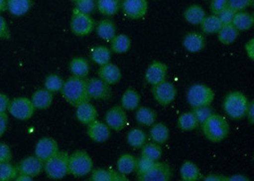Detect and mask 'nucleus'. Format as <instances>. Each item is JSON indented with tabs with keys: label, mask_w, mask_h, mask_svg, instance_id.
<instances>
[{
	"label": "nucleus",
	"mask_w": 254,
	"mask_h": 181,
	"mask_svg": "<svg viewBox=\"0 0 254 181\" xmlns=\"http://www.w3.org/2000/svg\"><path fill=\"white\" fill-rule=\"evenodd\" d=\"M131 46V40L127 34H117L111 40V49L116 54H126Z\"/></svg>",
	"instance_id": "35"
},
{
	"label": "nucleus",
	"mask_w": 254,
	"mask_h": 181,
	"mask_svg": "<svg viewBox=\"0 0 254 181\" xmlns=\"http://www.w3.org/2000/svg\"><path fill=\"white\" fill-rule=\"evenodd\" d=\"M7 6V0H0V13L2 11H6Z\"/></svg>",
	"instance_id": "58"
},
{
	"label": "nucleus",
	"mask_w": 254,
	"mask_h": 181,
	"mask_svg": "<svg viewBox=\"0 0 254 181\" xmlns=\"http://www.w3.org/2000/svg\"><path fill=\"white\" fill-rule=\"evenodd\" d=\"M9 113L18 120H29L35 113V107L30 98L16 97L10 102Z\"/></svg>",
	"instance_id": "8"
},
{
	"label": "nucleus",
	"mask_w": 254,
	"mask_h": 181,
	"mask_svg": "<svg viewBox=\"0 0 254 181\" xmlns=\"http://www.w3.org/2000/svg\"><path fill=\"white\" fill-rule=\"evenodd\" d=\"M96 34L104 41L111 42L116 35V24L109 18L100 20L96 25Z\"/></svg>",
	"instance_id": "25"
},
{
	"label": "nucleus",
	"mask_w": 254,
	"mask_h": 181,
	"mask_svg": "<svg viewBox=\"0 0 254 181\" xmlns=\"http://www.w3.org/2000/svg\"><path fill=\"white\" fill-rule=\"evenodd\" d=\"M87 92L90 99L102 101L110 99L113 94L110 85L99 78L87 80Z\"/></svg>",
	"instance_id": "11"
},
{
	"label": "nucleus",
	"mask_w": 254,
	"mask_h": 181,
	"mask_svg": "<svg viewBox=\"0 0 254 181\" xmlns=\"http://www.w3.org/2000/svg\"><path fill=\"white\" fill-rule=\"evenodd\" d=\"M93 170V159L86 151L78 150L69 156V175L75 178H83Z\"/></svg>",
	"instance_id": "5"
},
{
	"label": "nucleus",
	"mask_w": 254,
	"mask_h": 181,
	"mask_svg": "<svg viewBox=\"0 0 254 181\" xmlns=\"http://www.w3.org/2000/svg\"><path fill=\"white\" fill-rule=\"evenodd\" d=\"M97 75L100 80H103L110 86L116 85L122 79L121 70L118 66H116V64L111 62L100 66V68L98 69Z\"/></svg>",
	"instance_id": "18"
},
{
	"label": "nucleus",
	"mask_w": 254,
	"mask_h": 181,
	"mask_svg": "<svg viewBox=\"0 0 254 181\" xmlns=\"http://www.w3.org/2000/svg\"><path fill=\"white\" fill-rule=\"evenodd\" d=\"M191 112L194 113L199 124H202L208 118V116L212 113V110L210 109L209 106H202V107L192 108Z\"/></svg>",
	"instance_id": "45"
},
{
	"label": "nucleus",
	"mask_w": 254,
	"mask_h": 181,
	"mask_svg": "<svg viewBox=\"0 0 254 181\" xmlns=\"http://www.w3.org/2000/svg\"><path fill=\"white\" fill-rule=\"evenodd\" d=\"M199 122L192 112L181 113L177 119V126L183 132H190L197 129Z\"/></svg>",
	"instance_id": "38"
},
{
	"label": "nucleus",
	"mask_w": 254,
	"mask_h": 181,
	"mask_svg": "<svg viewBox=\"0 0 254 181\" xmlns=\"http://www.w3.org/2000/svg\"><path fill=\"white\" fill-rule=\"evenodd\" d=\"M239 32L248 31L253 28L254 24V18L253 13L249 11H236L234 18L231 23Z\"/></svg>",
	"instance_id": "29"
},
{
	"label": "nucleus",
	"mask_w": 254,
	"mask_h": 181,
	"mask_svg": "<svg viewBox=\"0 0 254 181\" xmlns=\"http://www.w3.org/2000/svg\"><path fill=\"white\" fill-rule=\"evenodd\" d=\"M44 169V162L36 157H28L22 159L18 166L17 170L20 174H25L32 177L33 179L38 177Z\"/></svg>",
	"instance_id": "17"
},
{
	"label": "nucleus",
	"mask_w": 254,
	"mask_h": 181,
	"mask_svg": "<svg viewBox=\"0 0 254 181\" xmlns=\"http://www.w3.org/2000/svg\"><path fill=\"white\" fill-rule=\"evenodd\" d=\"M43 171L51 180L64 179L69 175V154L59 151L57 155L44 162Z\"/></svg>",
	"instance_id": "4"
},
{
	"label": "nucleus",
	"mask_w": 254,
	"mask_h": 181,
	"mask_svg": "<svg viewBox=\"0 0 254 181\" xmlns=\"http://www.w3.org/2000/svg\"><path fill=\"white\" fill-rule=\"evenodd\" d=\"M11 38V32L8 23L0 14V40H8Z\"/></svg>",
	"instance_id": "50"
},
{
	"label": "nucleus",
	"mask_w": 254,
	"mask_h": 181,
	"mask_svg": "<svg viewBox=\"0 0 254 181\" xmlns=\"http://www.w3.org/2000/svg\"><path fill=\"white\" fill-rule=\"evenodd\" d=\"M90 180L92 181H127V177L117 170L97 168L92 171Z\"/></svg>",
	"instance_id": "22"
},
{
	"label": "nucleus",
	"mask_w": 254,
	"mask_h": 181,
	"mask_svg": "<svg viewBox=\"0 0 254 181\" xmlns=\"http://www.w3.org/2000/svg\"><path fill=\"white\" fill-rule=\"evenodd\" d=\"M226 181H250V180L244 175H233L226 179Z\"/></svg>",
	"instance_id": "56"
},
{
	"label": "nucleus",
	"mask_w": 254,
	"mask_h": 181,
	"mask_svg": "<svg viewBox=\"0 0 254 181\" xmlns=\"http://www.w3.org/2000/svg\"><path fill=\"white\" fill-rule=\"evenodd\" d=\"M227 177L225 176H221V175H216V174H210L204 178H202L201 180L205 181H226Z\"/></svg>",
	"instance_id": "55"
},
{
	"label": "nucleus",
	"mask_w": 254,
	"mask_h": 181,
	"mask_svg": "<svg viewBox=\"0 0 254 181\" xmlns=\"http://www.w3.org/2000/svg\"><path fill=\"white\" fill-rule=\"evenodd\" d=\"M135 118L139 124L150 127L151 125L155 123L157 114L155 113V111L152 110L150 107L142 106L136 109Z\"/></svg>",
	"instance_id": "33"
},
{
	"label": "nucleus",
	"mask_w": 254,
	"mask_h": 181,
	"mask_svg": "<svg viewBox=\"0 0 254 181\" xmlns=\"http://www.w3.org/2000/svg\"><path fill=\"white\" fill-rule=\"evenodd\" d=\"M18 175L17 167L13 166L11 162L0 163V181H14Z\"/></svg>",
	"instance_id": "41"
},
{
	"label": "nucleus",
	"mask_w": 254,
	"mask_h": 181,
	"mask_svg": "<svg viewBox=\"0 0 254 181\" xmlns=\"http://www.w3.org/2000/svg\"><path fill=\"white\" fill-rule=\"evenodd\" d=\"M10 98L3 92H0V113H6L9 109Z\"/></svg>",
	"instance_id": "51"
},
{
	"label": "nucleus",
	"mask_w": 254,
	"mask_h": 181,
	"mask_svg": "<svg viewBox=\"0 0 254 181\" xmlns=\"http://www.w3.org/2000/svg\"><path fill=\"white\" fill-rule=\"evenodd\" d=\"M250 105L247 95L239 90L229 92L223 101V109L231 119H242L246 116Z\"/></svg>",
	"instance_id": "3"
},
{
	"label": "nucleus",
	"mask_w": 254,
	"mask_h": 181,
	"mask_svg": "<svg viewBox=\"0 0 254 181\" xmlns=\"http://www.w3.org/2000/svg\"><path fill=\"white\" fill-rule=\"evenodd\" d=\"M105 121L111 130L121 132L127 124V113L122 107L114 106L106 113Z\"/></svg>",
	"instance_id": "12"
},
{
	"label": "nucleus",
	"mask_w": 254,
	"mask_h": 181,
	"mask_svg": "<svg viewBox=\"0 0 254 181\" xmlns=\"http://www.w3.org/2000/svg\"><path fill=\"white\" fill-rule=\"evenodd\" d=\"M123 14L131 20L144 18L149 10L148 0H121Z\"/></svg>",
	"instance_id": "9"
},
{
	"label": "nucleus",
	"mask_w": 254,
	"mask_h": 181,
	"mask_svg": "<svg viewBox=\"0 0 254 181\" xmlns=\"http://www.w3.org/2000/svg\"><path fill=\"white\" fill-rule=\"evenodd\" d=\"M12 159V151L10 146L4 142H0V163L11 162Z\"/></svg>",
	"instance_id": "49"
},
{
	"label": "nucleus",
	"mask_w": 254,
	"mask_h": 181,
	"mask_svg": "<svg viewBox=\"0 0 254 181\" xmlns=\"http://www.w3.org/2000/svg\"><path fill=\"white\" fill-rule=\"evenodd\" d=\"M14 181H33V178H32V177H30V176H27V175H25V174H20V173H18V175H17V177L15 178V180H14Z\"/></svg>",
	"instance_id": "57"
},
{
	"label": "nucleus",
	"mask_w": 254,
	"mask_h": 181,
	"mask_svg": "<svg viewBox=\"0 0 254 181\" xmlns=\"http://www.w3.org/2000/svg\"><path fill=\"white\" fill-rule=\"evenodd\" d=\"M201 125L205 137L214 143L225 140L230 134V125L228 121L217 113H211Z\"/></svg>",
	"instance_id": "2"
},
{
	"label": "nucleus",
	"mask_w": 254,
	"mask_h": 181,
	"mask_svg": "<svg viewBox=\"0 0 254 181\" xmlns=\"http://www.w3.org/2000/svg\"><path fill=\"white\" fill-rule=\"evenodd\" d=\"M183 47L190 53L195 54L204 50L206 39L204 35L197 32L188 33L183 38Z\"/></svg>",
	"instance_id": "20"
},
{
	"label": "nucleus",
	"mask_w": 254,
	"mask_h": 181,
	"mask_svg": "<svg viewBox=\"0 0 254 181\" xmlns=\"http://www.w3.org/2000/svg\"><path fill=\"white\" fill-rule=\"evenodd\" d=\"M152 94L155 101L161 106L171 105L175 100L177 95V89L172 82L167 80L153 85Z\"/></svg>",
	"instance_id": "10"
},
{
	"label": "nucleus",
	"mask_w": 254,
	"mask_h": 181,
	"mask_svg": "<svg viewBox=\"0 0 254 181\" xmlns=\"http://www.w3.org/2000/svg\"><path fill=\"white\" fill-rule=\"evenodd\" d=\"M61 93L64 99L70 105L76 107L84 102L90 101L87 92V80L76 77H70L64 81Z\"/></svg>",
	"instance_id": "1"
},
{
	"label": "nucleus",
	"mask_w": 254,
	"mask_h": 181,
	"mask_svg": "<svg viewBox=\"0 0 254 181\" xmlns=\"http://www.w3.org/2000/svg\"><path fill=\"white\" fill-rule=\"evenodd\" d=\"M141 156L148 158V159L158 161L161 159L163 155V150L161 146L155 142L153 143H146L143 147L141 148Z\"/></svg>",
	"instance_id": "40"
},
{
	"label": "nucleus",
	"mask_w": 254,
	"mask_h": 181,
	"mask_svg": "<svg viewBox=\"0 0 254 181\" xmlns=\"http://www.w3.org/2000/svg\"><path fill=\"white\" fill-rule=\"evenodd\" d=\"M206 15L207 14L204 8L198 4L189 6L184 11V18L186 21L193 26L200 25Z\"/></svg>",
	"instance_id": "26"
},
{
	"label": "nucleus",
	"mask_w": 254,
	"mask_h": 181,
	"mask_svg": "<svg viewBox=\"0 0 254 181\" xmlns=\"http://www.w3.org/2000/svg\"><path fill=\"white\" fill-rule=\"evenodd\" d=\"M69 27L72 34L77 36H87L93 33L95 28V23L91 14L80 12L73 9Z\"/></svg>",
	"instance_id": "7"
},
{
	"label": "nucleus",
	"mask_w": 254,
	"mask_h": 181,
	"mask_svg": "<svg viewBox=\"0 0 254 181\" xmlns=\"http://www.w3.org/2000/svg\"><path fill=\"white\" fill-rule=\"evenodd\" d=\"M254 102H250V105H249V108H248V111L246 113V116H247V119L249 121V123L251 125H253L254 123Z\"/></svg>",
	"instance_id": "54"
},
{
	"label": "nucleus",
	"mask_w": 254,
	"mask_h": 181,
	"mask_svg": "<svg viewBox=\"0 0 254 181\" xmlns=\"http://www.w3.org/2000/svg\"><path fill=\"white\" fill-rule=\"evenodd\" d=\"M96 9V0H78L75 2L74 10L87 14L93 13Z\"/></svg>",
	"instance_id": "43"
},
{
	"label": "nucleus",
	"mask_w": 254,
	"mask_h": 181,
	"mask_svg": "<svg viewBox=\"0 0 254 181\" xmlns=\"http://www.w3.org/2000/svg\"><path fill=\"white\" fill-rule=\"evenodd\" d=\"M127 142L130 147L141 149L147 142V135L139 128L131 129L127 133Z\"/></svg>",
	"instance_id": "39"
},
{
	"label": "nucleus",
	"mask_w": 254,
	"mask_h": 181,
	"mask_svg": "<svg viewBox=\"0 0 254 181\" xmlns=\"http://www.w3.org/2000/svg\"><path fill=\"white\" fill-rule=\"evenodd\" d=\"M121 8V0H96V9L105 16H114Z\"/></svg>",
	"instance_id": "34"
},
{
	"label": "nucleus",
	"mask_w": 254,
	"mask_h": 181,
	"mask_svg": "<svg viewBox=\"0 0 254 181\" xmlns=\"http://www.w3.org/2000/svg\"><path fill=\"white\" fill-rule=\"evenodd\" d=\"M239 33L240 32L232 24L223 25L217 33V38L223 45H231L237 40Z\"/></svg>",
	"instance_id": "30"
},
{
	"label": "nucleus",
	"mask_w": 254,
	"mask_h": 181,
	"mask_svg": "<svg viewBox=\"0 0 254 181\" xmlns=\"http://www.w3.org/2000/svg\"><path fill=\"white\" fill-rule=\"evenodd\" d=\"M87 136L96 143H103L111 137V129L105 122L96 119L88 125Z\"/></svg>",
	"instance_id": "16"
},
{
	"label": "nucleus",
	"mask_w": 254,
	"mask_h": 181,
	"mask_svg": "<svg viewBox=\"0 0 254 181\" xmlns=\"http://www.w3.org/2000/svg\"><path fill=\"white\" fill-rule=\"evenodd\" d=\"M235 13H236V11H234L233 9H231L230 6H228L224 10L220 11L219 13L217 14V16L222 23V25H228V24L232 23Z\"/></svg>",
	"instance_id": "47"
},
{
	"label": "nucleus",
	"mask_w": 254,
	"mask_h": 181,
	"mask_svg": "<svg viewBox=\"0 0 254 181\" xmlns=\"http://www.w3.org/2000/svg\"><path fill=\"white\" fill-rule=\"evenodd\" d=\"M155 162L156 161H154V160H151V159L141 156V158L137 159V161H136L135 172H136L137 176L140 177V176L146 174L154 165Z\"/></svg>",
	"instance_id": "44"
},
{
	"label": "nucleus",
	"mask_w": 254,
	"mask_h": 181,
	"mask_svg": "<svg viewBox=\"0 0 254 181\" xmlns=\"http://www.w3.org/2000/svg\"><path fill=\"white\" fill-rule=\"evenodd\" d=\"M75 115L80 123L83 125H89L97 119L98 113L93 104L87 101L76 106Z\"/></svg>",
	"instance_id": "19"
},
{
	"label": "nucleus",
	"mask_w": 254,
	"mask_h": 181,
	"mask_svg": "<svg viewBox=\"0 0 254 181\" xmlns=\"http://www.w3.org/2000/svg\"><path fill=\"white\" fill-rule=\"evenodd\" d=\"M214 98V91L205 84H193L187 91V101L191 108L209 106Z\"/></svg>",
	"instance_id": "6"
},
{
	"label": "nucleus",
	"mask_w": 254,
	"mask_h": 181,
	"mask_svg": "<svg viewBox=\"0 0 254 181\" xmlns=\"http://www.w3.org/2000/svg\"><path fill=\"white\" fill-rule=\"evenodd\" d=\"M91 57L94 63L102 66L109 62L112 59V52L106 46L98 45L93 47L91 52Z\"/></svg>",
	"instance_id": "36"
},
{
	"label": "nucleus",
	"mask_w": 254,
	"mask_h": 181,
	"mask_svg": "<svg viewBox=\"0 0 254 181\" xmlns=\"http://www.w3.org/2000/svg\"><path fill=\"white\" fill-rule=\"evenodd\" d=\"M180 177L182 181H197L202 179V174L195 163L190 160H186L181 165Z\"/></svg>",
	"instance_id": "27"
},
{
	"label": "nucleus",
	"mask_w": 254,
	"mask_h": 181,
	"mask_svg": "<svg viewBox=\"0 0 254 181\" xmlns=\"http://www.w3.org/2000/svg\"><path fill=\"white\" fill-rule=\"evenodd\" d=\"M245 50L247 53V56L253 61L254 59V39H250L247 44L245 45Z\"/></svg>",
	"instance_id": "53"
},
{
	"label": "nucleus",
	"mask_w": 254,
	"mask_h": 181,
	"mask_svg": "<svg viewBox=\"0 0 254 181\" xmlns=\"http://www.w3.org/2000/svg\"><path fill=\"white\" fill-rule=\"evenodd\" d=\"M59 152L58 142L52 137H42L36 143L35 149V155L36 158L42 160L43 162L53 158Z\"/></svg>",
	"instance_id": "14"
},
{
	"label": "nucleus",
	"mask_w": 254,
	"mask_h": 181,
	"mask_svg": "<svg viewBox=\"0 0 254 181\" xmlns=\"http://www.w3.org/2000/svg\"><path fill=\"white\" fill-rule=\"evenodd\" d=\"M31 101L33 103L35 110H47L53 104L54 93L46 90L45 88L36 90L32 95Z\"/></svg>",
	"instance_id": "21"
},
{
	"label": "nucleus",
	"mask_w": 254,
	"mask_h": 181,
	"mask_svg": "<svg viewBox=\"0 0 254 181\" xmlns=\"http://www.w3.org/2000/svg\"><path fill=\"white\" fill-rule=\"evenodd\" d=\"M63 84H64V80L57 74H51V75L47 76L45 81H44L45 89L50 90L53 93L59 92L63 87Z\"/></svg>",
	"instance_id": "42"
},
{
	"label": "nucleus",
	"mask_w": 254,
	"mask_h": 181,
	"mask_svg": "<svg viewBox=\"0 0 254 181\" xmlns=\"http://www.w3.org/2000/svg\"><path fill=\"white\" fill-rule=\"evenodd\" d=\"M229 6L235 11H246L254 5V0H228Z\"/></svg>",
	"instance_id": "46"
},
{
	"label": "nucleus",
	"mask_w": 254,
	"mask_h": 181,
	"mask_svg": "<svg viewBox=\"0 0 254 181\" xmlns=\"http://www.w3.org/2000/svg\"><path fill=\"white\" fill-rule=\"evenodd\" d=\"M222 23L219 18L215 14L206 15L203 21L200 24V28L202 33L205 34H217L222 27Z\"/></svg>",
	"instance_id": "37"
},
{
	"label": "nucleus",
	"mask_w": 254,
	"mask_h": 181,
	"mask_svg": "<svg viewBox=\"0 0 254 181\" xmlns=\"http://www.w3.org/2000/svg\"><path fill=\"white\" fill-rule=\"evenodd\" d=\"M172 178V168L164 162L156 161L146 174L138 177V180L141 181H169Z\"/></svg>",
	"instance_id": "13"
},
{
	"label": "nucleus",
	"mask_w": 254,
	"mask_h": 181,
	"mask_svg": "<svg viewBox=\"0 0 254 181\" xmlns=\"http://www.w3.org/2000/svg\"><path fill=\"white\" fill-rule=\"evenodd\" d=\"M136 161H137V159H135L132 155L123 154L119 157V159L116 162L117 171L119 173H121L122 175L127 176V175L135 172Z\"/></svg>",
	"instance_id": "32"
},
{
	"label": "nucleus",
	"mask_w": 254,
	"mask_h": 181,
	"mask_svg": "<svg viewBox=\"0 0 254 181\" xmlns=\"http://www.w3.org/2000/svg\"><path fill=\"white\" fill-rule=\"evenodd\" d=\"M9 123V117L6 113H0V138L4 136Z\"/></svg>",
	"instance_id": "52"
},
{
	"label": "nucleus",
	"mask_w": 254,
	"mask_h": 181,
	"mask_svg": "<svg viewBox=\"0 0 254 181\" xmlns=\"http://www.w3.org/2000/svg\"><path fill=\"white\" fill-rule=\"evenodd\" d=\"M228 6H229L228 0H210L209 10L212 12V14L217 15L220 11L224 10Z\"/></svg>",
	"instance_id": "48"
},
{
	"label": "nucleus",
	"mask_w": 254,
	"mask_h": 181,
	"mask_svg": "<svg viewBox=\"0 0 254 181\" xmlns=\"http://www.w3.org/2000/svg\"><path fill=\"white\" fill-rule=\"evenodd\" d=\"M33 7V0H7L6 10L12 16H23Z\"/></svg>",
	"instance_id": "23"
},
{
	"label": "nucleus",
	"mask_w": 254,
	"mask_h": 181,
	"mask_svg": "<svg viewBox=\"0 0 254 181\" xmlns=\"http://www.w3.org/2000/svg\"><path fill=\"white\" fill-rule=\"evenodd\" d=\"M141 96L138 91L132 88H128L124 91L121 98V107L125 111H134L140 105Z\"/></svg>",
	"instance_id": "28"
},
{
	"label": "nucleus",
	"mask_w": 254,
	"mask_h": 181,
	"mask_svg": "<svg viewBox=\"0 0 254 181\" xmlns=\"http://www.w3.org/2000/svg\"><path fill=\"white\" fill-rule=\"evenodd\" d=\"M69 72L73 77L86 79L90 73V64L84 57H74L70 60Z\"/></svg>",
	"instance_id": "24"
},
{
	"label": "nucleus",
	"mask_w": 254,
	"mask_h": 181,
	"mask_svg": "<svg viewBox=\"0 0 254 181\" xmlns=\"http://www.w3.org/2000/svg\"><path fill=\"white\" fill-rule=\"evenodd\" d=\"M150 138L153 142L161 145L170 138V129L163 122L151 125L150 130Z\"/></svg>",
	"instance_id": "31"
},
{
	"label": "nucleus",
	"mask_w": 254,
	"mask_h": 181,
	"mask_svg": "<svg viewBox=\"0 0 254 181\" xmlns=\"http://www.w3.org/2000/svg\"><path fill=\"white\" fill-rule=\"evenodd\" d=\"M168 66L161 61H152L147 68L145 79L150 85H156L167 79Z\"/></svg>",
	"instance_id": "15"
},
{
	"label": "nucleus",
	"mask_w": 254,
	"mask_h": 181,
	"mask_svg": "<svg viewBox=\"0 0 254 181\" xmlns=\"http://www.w3.org/2000/svg\"><path fill=\"white\" fill-rule=\"evenodd\" d=\"M70 1H72V2H74V3H75V2H76V1H78V0H70Z\"/></svg>",
	"instance_id": "59"
}]
</instances>
